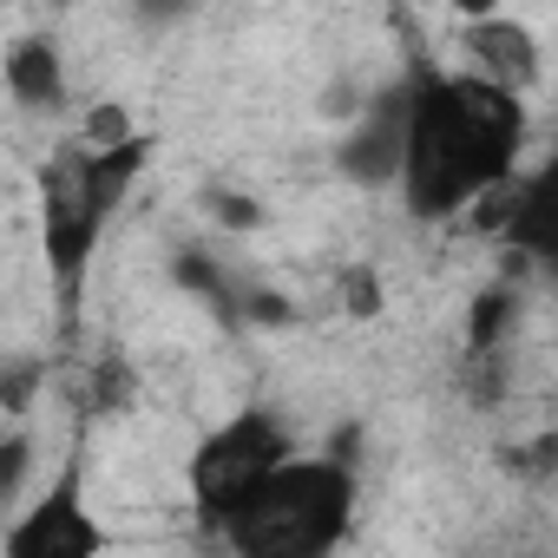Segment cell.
I'll use <instances>...</instances> for the list:
<instances>
[{
  "label": "cell",
  "mask_w": 558,
  "mask_h": 558,
  "mask_svg": "<svg viewBox=\"0 0 558 558\" xmlns=\"http://www.w3.org/2000/svg\"><path fill=\"white\" fill-rule=\"evenodd\" d=\"M151 8H178V0H151Z\"/></svg>",
  "instance_id": "obj_15"
},
{
  "label": "cell",
  "mask_w": 558,
  "mask_h": 558,
  "mask_svg": "<svg viewBox=\"0 0 558 558\" xmlns=\"http://www.w3.org/2000/svg\"><path fill=\"white\" fill-rule=\"evenodd\" d=\"M204 210H217L230 230H256V223H263V210H256V204H243V197H230V191H210V197H204Z\"/></svg>",
  "instance_id": "obj_13"
},
{
  "label": "cell",
  "mask_w": 558,
  "mask_h": 558,
  "mask_svg": "<svg viewBox=\"0 0 558 558\" xmlns=\"http://www.w3.org/2000/svg\"><path fill=\"white\" fill-rule=\"evenodd\" d=\"M512 323V290H486L480 303H473V316H466V349L473 355H486L493 342H499V329Z\"/></svg>",
  "instance_id": "obj_11"
},
{
  "label": "cell",
  "mask_w": 558,
  "mask_h": 558,
  "mask_svg": "<svg viewBox=\"0 0 558 558\" xmlns=\"http://www.w3.org/2000/svg\"><path fill=\"white\" fill-rule=\"evenodd\" d=\"M27 466H34V440L27 434H8L0 440V512H21V493H27Z\"/></svg>",
  "instance_id": "obj_10"
},
{
  "label": "cell",
  "mask_w": 558,
  "mask_h": 558,
  "mask_svg": "<svg viewBox=\"0 0 558 558\" xmlns=\"http://www.w3.org/2000/svg\"><path fill=\"white\" fill-rule=\"evenodd\" d=\"M8 99L21 112H60L66 106V60L47 34H21L8 47Z\"/></svg>",
  "instance_id": "obj_9"
},
{
  "label": "cell",
  "mask_w": 558,
  "mask_h": 558,
  "mask_svg": "<svg viewBox=\"0 0 558 558\" xmlns=\"http://www.w3.org/2000/svg\"><path fill=\"white\" fill-rule=\"evenodd\" d=\"M112 545L106 519L86 506V453L73 447L53 486L0 525V558H99Z\"/></svg>",
  "instance_id": "obj_5"
},
{
  "label": "cell",
  "mask_w": 558,
  "mask_h": 558,
  "mask_svg": "<svg viewBox=\"0 0 558 558\" xmlns=\"http://www.w3.org/2000/svg\"><path fill=\"white\" fill-rule=\"evenodd\" d=\"M362 480L342 453H290L223 525L217 545L236 558H323L355 525Z\"/></svg>",
  "instance_id": "obj_2"
},
{
  "label": "cell",
  "mask_w": 558,
  "mask_h": 558,
  "mask_svg": "<svg viewBox=\"0 0 558 558\" xmlns=\"http://www.w3.org/2000/svg\"><path fill=\"white\" fill-rule=\"evenodd\" d=\"M80 138H93V145H125V138H138V132H132V119H125L119 106H99V112L86 119Z\"/></svg>",
  "instance_id": "obj_12"
},
{
  "label": "cell",
  "mask_w": 558,
  "mask_h": 558,
  "mask_svg": "<svg viewBox=\"0 0 558 558\" xmlns=\"http://www.w3.org/2000/svg\"><path fill=\"white\" fill-rule=\"evenodd\" d=\"M296 453V440H290V427L276 421L263 401L256 408H236L230 421H217L197 447H191V460H184V493H191V512H197V525L217 538V525L283 466Z\"/></svg>",
  "instance_id": "obj_4"
},
{
  "label": "cell",
  "mask_w": 558,
  "mask_h": 558,
  "mask_svg": "<svg viewBox=\"0 0 558 558\" xmlns=\"http://www.w3.org/2000/svg\"><path fill=\"white\" fill-rule=\"evenodd\" d=\"M499 243L512 250V263H525L538 276L545 290H558V151L506 184Z\"/></svg>",
  "instance_id": "obj_6"
},
{
  "label": "cell",
  "mask_w": 558,
  "mask_h": 558,
  "mask_svg": "<svg viewBox=\"0 0 558 558\" xmlns=\"http://www.w3.org/2000/svg\"><path fill=\"white\" fill-rule=\"evenodd\" d=\"M460 40H466V60H473L480 73H493L499 86H512V93H525V99L545 86V53H538V34H532L525 21H512V14H480V21L460 27Z\"/></svg>",
  "instance_id": "obj_8"
},
{
  "label": "cell",
  "mask_w": 558,
  "mask_h": 558,
  "mask_svg": "<svg viewBox=\"0 0 558 558\" xmlns=\"http://www.w3.org/2000/svg\"><path fill=\"white\" fill-rule=\"evenodd\" d=\"M401 158H408V80L388 86L381 99L362 106V119L336 138V171L362 191H395L401 184Z\"/></svg>",
  "instance_id": "obj_7"
},
{
  "label": "cell",
  "mask_w": 558,
  "mask_h": 558,
  "mask_svg": "<svg viewBox=\"0 0 558 558\" xmlns=\"http://www.w3.org/2000/svg\"><path fill=\"white\" fill-rule=\"evenodd\" d=\"M453 8H460L466 21H480V14H493V0H453Z\"/></svg>",
  "instance_id": "obj_14"
},
{
  "label": "cell",
  "mask_w": 558,
  "mask_h": 558,
  "mask_svg": "<svg viewBox=\"0 0 558 558\" xmlns=\"http://www.w3.org/2000/svg\"><path fill=\"white\" fill-rule=\"evenodd\" d=\"M151 138H125V145H60L40 165V230H47V263L60 276V290H80V276L99 250V230L112 223V210L125 204L132 178L145 171Z\"/></svg>",
  "instance_id": "obj_3"
},
{
  "label": "cell",
  "mask_w": 558,
  "mask_h": 558,
  "mask_svg": "<svg viewBox=\"0 0 558 558\" xmlns=\"http://www.w3.org/2000/svg\"><path fill=\"white\" fill-rule=\"evenodd\" d=\"M525 93L499 86L480 66L414 73L408 80V158H401V210L414 223H447L519 178L525 158Z\"/></svg>",
  "instance_id": "obj_1"
}]
</instances>
